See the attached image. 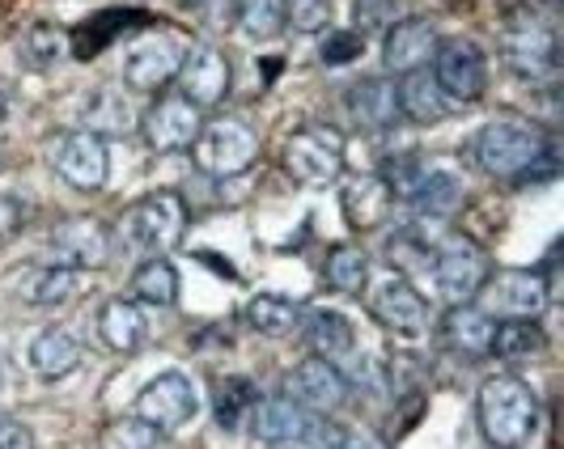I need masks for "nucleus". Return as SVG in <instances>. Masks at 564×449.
<instances>
[{"mask_svg": "<svg viewBox=\"0 0 564 449\" xmlns=\"http://www.w3.org/2000/svg\"><path fill=\"white\" fill-rule=\"evenodd\" d=\"M476 166L506 183H535L539 174H552V144L535 123L501 114L476 136Z\"/></svg>", "mask_w": 564, "mask_h": 449, "instance_id": "1", "label": "nucleus"}, {"mask_svg": "<svg viewBox=\"0 0 564 449\" xmlns=\"http://www.w3.org/2000/svg\"><path fill=\"white\" fill-rule=\"evenodd\" d=\"M480 432L492 449H522L539 428V403L518 377H488L476 398Z\"/></svg>", "mask_w": 564, "mask_h": 449, "instance_id": "2", "label": "nucleus"}, {"mask_svg": "<svg viewBox=\"0 0 564 449\" xmlns=\"http://www.w3.org/2000/svg\"><path fill=\"white\" fill-rule=\"evenodd\" d=\"M183 229H187V204H183V196L153 191V196H144L141 204H132L123 212L119 238H123V247H132V251L141 254H166L170 247H178Z\"/></svg>", "mask_w": 564, "mask_h": 449, "instance_id": "3", "label": "nucleus"}, {"mask_svg": "<svg viewBox=\"0 0 564 449\" xmlns=\"http://www.w3.org/2000/svg\"><path fill=\"white\" fill-rule=\"evenodd\" d=\"M192 157H196V166L204 169V174H213V178H234V174H242V169L254 166V157H259V136H254L242 119H213V123L199 128L196 144H192Z\"/></svg>", "mask_w": 564, "mask_h": 449, "instance_id": "4", "label": "nucleus"}, {"mask_svg": "<svg viewBox=\"0 0 564 449\" xmlns=\"http://www.w3.org/2000/svg\"><path fill=\"white\" fill-rule=\"evenodd\" d=\"M284 166L297 183L306 187H323V183H336L339 169H344V136L336 128H302L293 132L289 144H284Z\"/></svg>", "mask_w": 564, "mask_h": 449, "instance_id": "5", "label": "nucleus"}, {"mask_svg": "<svg viewBox=\"0 0 564 449\" xmlns=\"http://www.w3.org/2000/svg\"><path fill=\"white\" fill-rule=\"evenodd\" d=\"M433 81L446 94V102H480L484 85H488L484 52L476 43H467V39L437 43V52H433Z\"/></svg>", "mask_w": 564, "mask_h": 449, "instance_id": "6", "label": "nucleus"}, {"mask_svg": "<svg viewBox=\"0 0 564 449\" xmlns=\"http://www.w3.org/2000/svg\"><path fill=\"white\" fill-rule=\"evenodd\" d=\"M433 281H437V293L463 306L480 293L488 284V254L471 242V238H451L442 251H437V263H433Z\"/></svg>", "mask_w": 564, "mask_h": 449, "instance_id": "7", "label": "nucleus"}, {"mask_svg": "<svg viewBox=\"0 0 564 449\" xmlns=\"http://www.w3.org/2000/svg\"><path fill=\"white\" fill-rule=\"evenodd\" d=\"M196 412H199V394L192 386V377H183V373L153 377L141 391V398H137V416L153 424L158 432H174V428L192 424Z\"/></svg>", "mask_w": 564, "mask_h": 449, "instance_id": "8", "label": "nucleus"}, {"mask_svg": "<svg viewBox=\"0 0 564 449\" xmlns=\"http://www.w3.org/2000/svg\"><path fill=\"white\" fill-rule=\"evenodd\" d=\"M284 398H293L306 412H339L348 403V377L327 357H314L284 377Z\"/></svg>", "mask_w": 564, "mask_h": 449, "instance_id": "9", "label": "nucleus"}, {"mask_svg": "<svg viewBox=\"0 0 564 449\" xmlns=\"http://www.w3.org/2000/svg\"><path fill=\"white\" fill-rule=\"evenodd\" d=\"M178 85H183V98L196 107V111H208L217 102L229 98V85H234V73H229V59L217 52V47H192L183 64H178Z\"/></svg>", "mask_w": 564, "mask_h": 449, "instance_id": "10", "label": "nucleus"}, {"mask_svg": "<svg viewBox=\"0 0 564 449\" xmlns=\"http://www.w3.org/2000/svg\"><path fill=\"white\" fill-rule=\"evenodd\" d=\"M56 174L68 183V187H77V191H98L102 183H107V174H111V157H107V144L102 136H94V132H68L56 149Z\"/></svg>", "mask_w": 564, "mask_h": 449, "instance_id": "11", "label": "nucleus"}, {"mask_svg": "<svg viewBox=\"0 0 564 449\" xmlns=\"http://www.w3.org/2000/svg\"><path fill=\"white\" fill-rule=\"evenodd\" d=\"M369 309H373V318L391 336L416 339L429 327V306H424V297L403 276H387V281L378 284L373 297H369Z\"/></svg>", "mask_w": 564, "mask_h": 449, "instance_id": "12", "label": "nucleus"}, {"mask_svg": "<svg viewBox=\"0 0 564 449\" xmlns=\"http://www.w3.org/2000/svg\"><path fill=\"white\" fill-rule=\"evenodd\" d=\"M47 254H52V267H68V272H82V267H102L111 259V242H107V229L98 221H64L56 225V233L47 238Z\"/></svg>", "mask_w": 564, "mask_h": 449, "instance_id": "13", "label": "nucleus"}, {"mask_svg": "<svg viewBox=\"0 0 564 449\" xmlns=\"http://www.w3.org/2000/svg\"><path fill=\"white\" fill-rule=\"evenodd\" d=\"M144 141L153 144L158 153H183V149H192L199 136V111L178 94V98H162L153 111L144 114Z\"/></svg>", "mask_w": 564, "mask_h": 449, "instance_id": "14", "label": "nucleus"}, {"mask_svg": "<svg viewBox=\"0 0 564 449\" xmlns=\"http://www.w3.org/2000/svg\"><path fill=\"white\" fill-rule=\"evenodd\" d=\"M254 441H268V446H289V441H306L314 437V412L297 407L293 398H263L254 403L251 416H247Z\"/></svg>", "mask_w": 564, "mask_h": 449, "instance_id": "15", "label": "nucleus"}, {"mask_svg": "<svg viewBox=\"0 0 564 449\" xmlns=\"http://www.w3.org/2000/svg\"><path fill=\"white\" fill-rule=\"evenodd\" d=\"M506 64L522 77H547L556 68V34L539 18L506 30Z\"/></svg>", "mask_w": 564, "mask_h": 449, "instance_id": "16", "label": "nucleus"}, {"mask_svg": "<svg viewBox=\"0 0 564 449\" xmlns=\"http://www.w3.org/2000/svg\"><path fill=\"white\" fill-rule=\"evenodd\" d=\"M178 47L162 39V34H153V39H144L137 43L128 56H123V81L132 85V89H162V85L178 73Z\"/></svg>", "mask_w": 564, "mask_h": 449, "instance_id": "17", "label": "nucleus"}, {"mask_svg": "<svg viewBox=\"0 0 564 449\" xmlns=\"http://www.w3.org/2000/svg\"><path fill=\"white\" fill-rule=\"evenodd\" d=\"M437 52V30L429 26L424 18H403L387 30V47H382V59L391 73H416L424 68Z\"/></svg>", "mask_w": 564, "mask_h": 449, "instance_id": "18", "label": "nucleus"}, {"mask_svg": "<svg viewBox=\"0 0 564 449\" xmlns=\"http://www.w3.org/2000/svg\"><path fill=\"white\" fill-rule=\"evenodd\" d=\"M141 22H144L141 9H102L98 18H85V26H77L68 34V47H73L77 59H98L119 34L137 30Z\"/></svg>", "mask_w": 564, "mask_h": 449, "instance_id": "19", "label": "nucleus"}, {"mask_svg": "<svg viewBox=\"0 0 564 449\" xmlns=\"http://www.w3.org/2000/svg\"><path fill=\"white\" fill-rule=\"evenodd\" d=\"M395 98H399V114H408L412 123H442L446 111H451V102H446V94L437 89L433 81V73H403V81L395 85Z\"/></svg>", "mask_w": 564, "mask_h": 449, "instance_id": "20", "label": "nucleus"}, {"mask_svg": "<svg viewBox=\"0 0 564 449\" xmlns=\"http://www.w3.org/2000/svg\"><path fill=\"white\" fill-rule=\"evenodd\" d=\"M497 293V309L509 314V318H535L539 309L547 306V281L539 276V272H501L497 284H492Z\"/></svg>", "mask_w": 564, "mask_h": 449, "instance_id": "21", "label": "nucleus"}, {"mask_svg": "<svg viewBox=\"0 0 564 449\" xmlns=\"http://www.w3.org/2000/svg\"><path fill=\"white\" fill-rule=\"evenodd\" d=\"M442 331H446V343H451L458 357H471V361H480L488 357V348H492V318L476 306H454L446 314V322H442Z\"/></svg>", "mask_w": 564, "mask_h": 449, "instance_id": "22", "label": "nucleus"}, {"mask_svg": "<svg viewBox=\"0 0 564 449\" xmlns=\"http://www.w3.org/2000/svg\"><path fill=\"white\" fill-rule=\"evenodd\" d=\"M137 128V111L119 89H94L85 102V132L94 136H128Z\"/></svg>", "mask_w": 564, "mask_h": 449, "instance_id": "23", "label": "nucleus"}, {"mask_svg": "<svg viewBox=\"0 0 564 449\" xmlns=\"http://www.w3.org/2000/svg\"><path fill=\"white\" fill-rule=\"evenodd\" d=\"M82 365V343L68 336V331H43V336L30 343V369L47 382L68 377L73 369Z\"/></svg>", "mask_w": 564, "mask_h": 449, "instance_id": "24", "label": "nucleus"}, {"mask_svg": "<svg viewBox=\"0 0 564 449\" xmlns=\"http://www.w3.org/2000/svg\"><path fill=\"white\" fill-rule=\"evenodd\" d=\"M348 111L357 114V123H366V128H395V119H399L395 85L382 81V77H369V81L352 85Z\"/></svg>", "mask_w": 564, "mask_h": 449, "instance_id": "25", "label": "nucleus"}, {"mask_svg": "<svg viewBox=\"0 0 564 449\" xmlns=\"http://www.w3.org/2000/svg\"><path fill=\"white\" fill-rule=\"evenodd\" d=\"M488 352L506 365H527L531 357L543 352V327L535 318H506L501 327H492V348Z\"/></svg>", "mask_w": 564, "mask_h": 449, "instance_id": "26", "label": "nucleus"}, {"mask_svg": "<svg viewBox=\"0 0 564 449\" xmlns=\"http://www.w3.org/2000/svg\"><path fill=\"white\" fill-rule=\"evenodd\" d=\"M302 336H306V343H311L318 357H327V361L357 348V331H352V322H348L344 314H336V309H311V314H306Z\"/></svg>", "mask_w": 564, "mask_h": 449, "instance_id": "27", "label": "nucleus"}, {"mask_svg": "<svg viewBox=\"0 0 564 449\" xmlns=\"http://www.w3.org/2000/svg\"><path fill=\"white\" fill-rule=\"evenodd\" d=\"M391 187L382 183V178H357L348 191H344V212H348V221L352 229H373V225L387 221V212H391Z\"/></svg>", "mask_w": 564, "mask_h": 449, "instance_id": "28", "label": "nucleus"}, {"mask_svg": "<svg viewBox=\"0 0 564 449\" xmlns=\"http://www.w3.org/2000/svg\"><path fill=\"white\" fill-rule=\"evenodd\" d=\"M98 331H102L107 348H115V352H137L144 343L141 309L132 306V302H123V297H115V302H107L102 314H98Z\"/></svg>", "mask_w": 564, "mask_h": 449, "instance_id": "29", "label": "nucleus"}, {"mask_svg": "<svg viewBox=\"0 0 564 449\" xmlns=\"http://www.w3.org/2000/svg\"><path fill=\"white\" fill-rule=\"evenodd\" d=\"M18 293H22V302L30 306H64V302H73L77 297V272H68V267H34L26 281L18 284Z\"/></svg>", "mask_w": 564, "mask_h": 449, "instance_id": "30", "label": "nucleus"}, {"mask_svg": "<svg viewBox=\"0 0 564 449\" xmlns=\"http://www.w3.org/2000/svg\"><path fill=\"white\" fill-rule=\"evenodd\" d=\"M412 204L424 217H451L454 208L463 204V183L446 174V169H433V174H421V183L412 187Z\"/></svg>", "mask_w": 564, "mask_h": 449, "instance_id": "31", "label": "nucleus"}, {"mask_svg": "<svg viewBox=\"0 0 564 449\" xmlns=\"http://www.w3.org/2000/svg\"><path fill=\"white\" fill-rule=\"evenodd\" d=\"M297 314H302V309L293 306L289 297H276V293H259V297H251L247 309H242L247 327L259 331V336H289V331L297 327Z\"/></svg>", "mask_w": 564, "mask_h": 449, "instance_id": "32", "label": "nucleus"}, {"mask_svg": "<svg viewBox=\"0 0 564 449\" xmlns=\"http://www.w3.org/2000/svg\"><path fill=\"white\" fill-rule=\"evenodd\" d=\"M132 293H137V302H144V306H174V297H178V272H174V263L162 259V254H153L149 263L137 267Z\"/></svg>", "mask_w": 564, "mask_h": 449, "instance_id": "33", "label": "nucleus"}, {"mask_svg": "<svg viewBox=\"0 0 564 449\" xmlns=\"http://www.w3.org/2000/svg\"><path fill=\"white\" fill-rule=\"evenodd\" d=\"M323 276L327 284L344 293V297H361V288L369 281V259L366 251H357V247H336V251L327 254V263H323Z\"/></svg>", "mask_w": 564, "mask_h": 449, "instance_id": "34", "label": "nucleus"}, {"mask_svg": "<svg viewBox=\"0 0 564 449\" xmlns=\"http://www.w3.org/2000/svg\"><path fill=\"white\" fill-rule=\"evenodd\" d=\"M259 403V391H254L251 377H226L217 382V424L234 432V428H247V416Z\"/></svg>", "mask_w": 564, "mask_h": 449, "instance_id": "35", "label": "nucleus"}, {"mask_svg": "<svg viewBox=\"0 0 564 449\" xmlns=\"http://www.w3.org/2000/svg\"><path fill=\"white\" fill-rule=\"evenodd\" d=\"M64 56V34L52 22H30L18 39V64L26 68H52Z\"/></svg>", "mask_w": 564, "mask_h": 449, "instance_id": "36", "label": "nucleus"}, {"mask_svg": "<svg viewBox=\"0 0 564 449\" xmlns=\"http://www.w3.org/2000/svg\"><path fill=\"white\" fill-rule=\"evenodd\" d=\"M158 428L141 416H119L102 428V437H98V449H158Z\"/></svg>", "mask_w": 564, "mask_h": 449, "instance_id": "37", "label": "nucleus"}, {"mask_svg": "<svg viewBox=\"0 0 564 449\" xmlns=\"http://www.w3.org/2000/svg\"><path fill=\"white\" fill-rule=\"evenodd\" d=\"M238 22L251 39H276L284 22V0H238Z\"/></svg>", "mask_w": 564, "mask_h": 449, "instance_id": "38", "label": "nucleus"}, {"mask_svg": "<svg viewBox=\"0 0 564 449\" xmlns=\"http://www.w3.org/2000/svg\"><path fill=\"white\" fill-rule=\"evenodd\" d=\"M284 22H293L302 34H314L332 22V0H284Z\"/></svg>", "mask_w": 564, "mask_h": 449, "instance_id": "39", "label": "nucleus"}, {"mask_svg": "<svg viewBox=\"0 0 564 449\" xmlns=\"http://www.w3.org/2000/svg\"><path fill=\"white\" fill-rule=\"evenodd\" d=\"M323 449H387L382 441H373L369 432H357V428H344V424H314Z\"/></svg>", "mask_w": 564, "mask_h": 449, "instance_id": "40", "label": "nucleus"}, {"mask_svg": "<svg viewBox=\"0 0 564 449\" xmlns=\"http://www.w3.org/2000/svg\"><path fill=\"white\" fill-rule=\"evenodd\" d=\"M361 47H366V39H361V30H332L327 39H323V64H348V59L361 56Z\"/></svg>", "mask_w": 564, "mask_h": 449, "instance_id": "41", "label": "nucleus"}, {"mask_svg": "<svg viewBox=\"0 0 564 449\" xmlns=\"http://www.w3.org/2000/svg\"><path fill=\"white\" fill-rule=\"evenodd\" d=\"M22 225H26V204L18 196H0V242L22 233Z\"/></svg>", "mask_w": 564, "mask_h": 449, "instance_id": "42", "label": "nucleus"}, {"mask_svg": "<svg viewBox=\"0 0 564 449\" xmlns=\"http://www.w3.org/2000/svg\"><path fill=\"white\" fill-rule=\"evenodd\" d=\"M0 449H34V437H30L26 424L0 416Z\"/></svg>", "mask_w": 564, "mask_h": 449, "instance_id": "43", "label": "nucleus"}, {"mask_svg": "<svg viewBox=\"0 0 564 449\" xmlns=\"http://www.w3.org/2000/svg\"><path fill=\"white\" fill-rule=\"evenodd\" d=\"M391 9H395V0H357V22L361 26H382L391 18Z\"/></svg>", "mask_w": 564, "mask_h": 449, "instance_id": "44", "label": "nucleus"}, {"mask_svg": "<svg viewBox=\"0 0 564 449\" xmlns=\"http://www.w3.org/2000/svg\"><path fill=\"white\" fill-rule=\"evenodd\" d=\"M178 4H192V9H199V4H208V0H178Z\"/></svg>", "mask_w": 564, "mask_h": 449, "instance_id": "45", "label": "nucleus"}, {"mask_svg": "<svg viewBox=\"0 0 564 449\" xmlns=\"http://www.w3.org/2000/svg\"><path fill=\"white\" fill-rule=\"evenodd\" d=\"M4 107H9V102H4V94H0V119H4Z\"/></svg>", "mask_w": 564, "mask_h": 449, "instance_id": "46", "label": "nucleus"}, {"mask_svg": "<svg viewBox=\"0 0 564 449\" xmlns=\"http://www.w3.org/2000/svg\"><path fill=\"white\" fill-rule=\"evenodd\" d=\"M547 4H552V0H547Z\"/></svg>", "mask_w": 564, "mask_h": 449, "instance_id": "47", "label": "nucleus"}]
</instances>
